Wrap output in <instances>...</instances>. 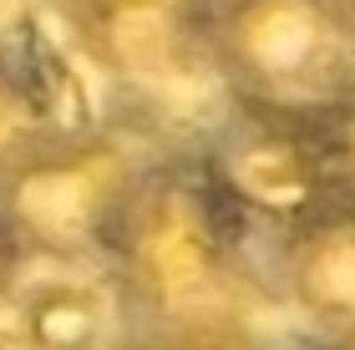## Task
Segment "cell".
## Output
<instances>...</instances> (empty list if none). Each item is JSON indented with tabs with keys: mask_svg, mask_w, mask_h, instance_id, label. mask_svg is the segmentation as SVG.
Returning a JSON list of instances; mask_svg holds the SVG:
<instances>
[{
	"mask_svg": "<svg viewBox=\"0 0 355 350\" xmlns=\"http://www.w3.org/2000/svg\"><path fill=\"white\" fill-rule=\"evenodd\" d=\"M244 229L214 198L193 157H163L102 254V274L142 340L203 325H244Z\"/></svg>",
	"mask_w": 355,
	"mask_h": 350,
	"instance_id": "cell-1",
	"label": "cell"
},
{
	"mask_svg": "<svg viewBox=\"0 0 355 350\" xmlns=\"http://www.w3.org/2000/svg\"><path fill=\"white\" fill-rule=\"evenodd\" d=\"M203 56L244 112L330 127L355 97L350 0H214Z\"/></svg>",
	"mask_w": 355,
	"mask_h": 350,
	"instance_id": "cell-2",
	"label": "cell"
},
{
	"mask_svg": "<svg viewBox=\"0 0 355 350\" xmlns=\"http://www.w3.org/2000/svg\"><path fill=\"white\" fill-rule=\"evenodd\" d=\"M163 157L168 152L137 127H61L10 178H0V224L26 264H102L112 234Z\"/></svg>",
	"mask_w": 355,
	"mask_h": 350,
	"instance_id": "cell-3",
	"label": "cell"
},
{
	"mask_svg": "<svg viewBox=\"0 0 355 350\" xmlns=\"http://www.w3.org/2000/svg\"><path fill=\"white\" fill-rule=\"evenodd\" d=\"M325 132L330 127L279 122L239 107L223 127H214L193 163L239 229H259L289 244L350 203Z\"/></svg>",
	"mask_w": 355,
	"mask_h": 350,
	"instance_id": "cell-4",
	"label": "cell"
},
{
	"mask_svg": "<svg viewBox=\"0 0 355 350\" xmlns=\"http://www.w3.org/2000/svg\"><path fill=\"white\" fill-rule=\"evenodd\" d=\"M279 290L315 335L355 350V203L279 244Z\"/></svg>",
	"mask_w": 355,
	"mask_h": 350,
	"instance_id": "cell-5",
	"label": "cell"
},
{
	"mask_svg": "<svg viewBox=\"0 0 355 350\" xmlns=\"http://www.w3.org/2000/svg\"><path fill=\"white\" fill-rule=\"evenodd\" d=\"M208 6L214 0H87L76 15L112 71L148 82L168 76L193 41L203 46Z\"/></svg>",
	"mask_w": 355,
	"mask_h": 350,
	"instance_id": "cell-6",
	"label": "cell"
},
{
	"mask_svg": "<svg viewBox=\"0 0 355 350\" xmlns=\"http://www.w3.org/2000/svg\"><path fill=\"white\" fill-rule=\"evenodd\" d=\"M10 325L21 350H112L117 330H127L122 299L107 274L56 269L46 279H21L10 295Z\"/></svg>",
	"mask_w": 355,
	"mask_h": 350,
	"instance_id": "cell-7",
	"label": "cell"
},
{
	"mask_svg": "<svg viewBox=\"0 0 355 350\" xmlns=\"http://www.w3.org/2000/svg\"><path fill=\"white\" fill-rule=\"evenodd\" d=\"M56 132H61V122L51 117V102H46L41 82L21 61H10L0 51V178H10Z\"/></svg>",
	"mask_w": 355,
	"mask_h": 350,
	"instance_id": "cell-8",
	"label": "cell"
},
{
	"mask_svg": "<svg viewBox=\"0 0 355 350\" xmlns=\"http://www.w3.org/2000/svg\"><path fill=\"white\" fill-rule=\"evenodd\" d=\"M132 350H264L249 335V325H203V330H178V335L142 340Z\"/></svg>",
	"mask_w": 355,
	"mask_h": 350,
	"instance_id": "cell-9",
	"label": "cell"
},
{
	"mask_svg": "<svg viewBox=\"0 0 355 350\" xmlns=\"http://www.w3.org/2000/svg\"><path fill=\"white\" fill-rule=\"evenodd\" d=\"M21 269H26V254L15 249V238L6 234V224H0V310L10 305L15 284H21Z\"/></svg>",
	"mask_w": 355,
	"mask_h": 350,
	"instance_id": "cell-10",
	"label": "cell"
},
{
	"mask_svg": "<svg viewBox=\"0 0 355 350\" xmlns=\"http://www.w3.org/2000/svg\"><path fill=\"white\" fill-rule=\"evenodd\" d=\"M56 6H67V10L76 15V10H82V6H87V0H56Z\"/></svg>",
	"mask_w": 355,
	"mask_h": 350,
	"instance_id": "cell-11",
	"label": "cell"
},
{
	"mask_svg": "<svg viewBox=\"0 0 355 350\" xmlns=\"http://www.w3.org/2000/svg\"><path fill=\"white\" fill-rule=\"evenodd\" d=\"M330 350H345V345H330Z\"/></svg>",
	"mask_w": 355,
	"mask_h": 350,
	"instance_id": "cell-12",
	"label": "cell"
},
{
	"mask_svg": "<svg viewBox=\"0 0 355 350\" xmlns=\"http://www.w3.org/2000/svg\"><path fill=\"white\" fill-rule=\"evenodd\" d=\"M350 10H355V0H350Z\"/></svg>",
	"mask_w": 355,
	"mask_h": 350,
	"instance_id": "cell-13",
	"label": "cell"
}]
</instances>
